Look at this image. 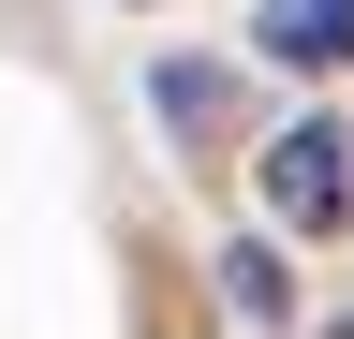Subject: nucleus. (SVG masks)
<instances>
[{
	"label": "nucleus",
	"instance_id": "1",
	"mask_svg": "<svg viewBox=\"0 0 354 339\" xmlns=\"http://www.w3.org/2000/svg\"><path fill=\"white\" fill-rule=\"evenodd\" d=\"M251 177H266V222H281V236H339V222H354V133H339V118L266 133Z\"/></svg>",
	"mask_w": 354,
	"mask_h": 339
},
{
	"label": "nucleus",
	"instance_id": "2",
	"mask_svg": "<svg viewBox=\"0 0 354 339\" xmlns=\"http://www.w3.org/2000/svg\"><path fill=\"white\" fill-rule=\"evenodd\" d=\"M251 59H281V74H339V59H354V0H251Z\"/></svg>",
	"mask_w": 354,
	"mask_h": 339
},
{
	"label": "nucleus",
	"instance_id": "3",
	"mask_svg": "<svg viewBox=\"0 0 354 339\" xmlns=\"http://www.w3.org/2000/svg\"><path fill=\"white\" fill-rule=\"evenodd\" d=\"M221 280H236V325H295V295H281V251H221Z\"/></svg>",
	"mask_w": 354,
	"mask_h": 339
},
{
	"label": "nucleus",
	"instance_id": "4",
	"mask_svg": "<svg viewBox=\"0 0 354 339\" xmlns=\"http://www.w3.org/2000/svg\"><path fill=\"white\" fill-rule=\"evenodd\" d=\"M148 104L177 118V133H221V74H207V59H162V74H148Z\"/></svg>",
	"mask_w": 354,
	"mask_h": 339
}]
</instances>
